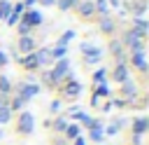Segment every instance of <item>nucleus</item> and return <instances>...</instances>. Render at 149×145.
Returning a JSON list of instances; mask_svg holds the SVG:
<instances>
[{"label": "nucleus", "instance_id": "obj_19", "mask_svg": "<svg viewBox=\"0 0 149 145\" xmlns=\"http://www.w3.org/2000/svg\"><path fill=\"white\" fill-rule=\"evenodd\" d=\"M123 96H130V98H133V96H135V84H128V82H126V84H123Z\"/></svg>", "mask_w": 149, "mask_h": 145}, {"label": "nucleus", "instance_id": "obj_10", "mask_svg": "<svg viewBox=\"0 0 149 145\" xmlns=\"http://www.w3.org/2000/svg\"><path fill=\"white\" fill-rule=\"evenodd\" d=\"M21 63H23L28 70H33V68H37V65H40V63H37V58H35V54H28L26 58H21Z\"/></svg>", "mask_w": 149, "mask_h": 145}, {"label": "nucleus", "instance_id": "obj_26", "mask_svg": "<svg viewBox=\"0 0 149 145\" xmlns=\"http://www.w3.org/2000/svg\"><path fill=\"white\" fill-rule=\"evenodd\" d=\"M28 30H30V26L21 21V23H19V33H21V35H28Z\"/></svg>", "mask_w": 149, "mask_h": 145}, {"label": "nucleus", "instance_id": "obj_17", "mask_svg": "<svg viewBox=\"0 0 149 145\" xmlns=\"http://www.w3.org/2000/svg\"><path fill=\"white\" fill-rule=\"evenodd\" d=\"M63 56H65V47H56V49H51V58H58V61H61Z\"/></svg>", "mask_w": 149, "mask_h": 145}, {"label": "nucleus", "instance_id": "obj_27", "mask_svg": "<svg viewBox=\"0 0 149 145\" xmlns=\"http://www.w3.org/2000/svg\"><path fill=\"white\" fill-rule=\"evenodd\" d=\"M105 75H107L105 70H98V72H95L93 77H95V82H100V84H102V82H105Z\"/></svg>", "mask_w": 149, "mask_h": 145}, {"label": "nucleus", "instance_id": "obj_24", "mask_svg": "<svg viewBox=\"0 0 149 145\" xmlns=\"http://www.w3.org/2000/svg\"><path fill=\"white\" fill-rule=\"evenodd\" d=\"M0 91H2V94L9 91V80H7V77H0Z\"/></svg>", "mask_w": 149, "mask_h": 145}, {"label": "nucleus", "instance_id": "obj_23", "mask_svg": "<svg viewBox=\"0 0 149 145\" xmlns=\"http://www.w3.org/2000/svg\"><path fill=\"white\" fill-rule=\"evenodd\" d=\"M102 30H105V33H112V30H114V23H112L109 19H102Z\"/></svg>", "mask_w": 149, "mask_h": 145}, {"label": "nucleus", "instance_id": "obj_29", "mask_svg": "<svg viewBox=\"0 0 149 145\" xmlns=\"http://www.w3.org/2000/svg\"><path fill=\"white\" fill-rule=\"evenodd\" d=\"M54 126H56V131H65V126H68V124H65L63 119H56V124H54Z\"/></svg>", "mask_w": 149, "mask_h": 145}, {"label": "nucleus", "instance_id": "obj_22", "mask_svg": "<svg viewBox=\"0 0 149 145\" xmlns=\"http://www.w3.org/2000/svg\"><path fill=\"white\" fill-rule=\"evenodd\" d=\"M72 5H77V0H58V7L61 9H70Z\"/></svg>", "mask_w": 149, "mask_h": 145}, {"label": "nucleus", "instance_id": "obj_6", "mask_svg": "<svg viewBox=\"0 0 149 145\" xmlns=\"http://www.w3.org/2000/svg\"><path fill=\"white\" fill-rule=\"evenodd\" d=\"M33 47H35V40L33 37H28V35H23L21 40H19V51H33Z\"/></svg>", "mask_w": 149, "mask_h": 145}, {"label": "nucleus", "instance_id": "obj_9", "mask_svg": "<svg viewBox=\"0 0 149 145\" xmlns=\"http://www.w3.org/2000/svg\"><path fill=\"white\" fill-rule=\"evenodd\" d=\"M88 126H91V140H95V143H98V140L102 138V131H100V124H98V122H91Z\"/></svg>", "mask_w": 149, "mask_h": 145}, {"label": "nucleus", "instance_id": "obj_7", "mask_svg": "<svg viewBox=\"0 0 149 145\" xmlns=\"http://www.w3.org/2000/svg\"><path fill=\"white\" fill-rule=\"evenodd\" d=\"M35 58H37L40 65H44V63L51 61V51H49V49H40V51H35Z\"/></svg>", "mask_w": 149, "mask_h": 145}, {"label": "nucleus", "instance_id": "obj_14", "mask_svg": "<svg viewBox=\"0 0 149 145\" xmlns=\"http://www.w3.org/2000/svg\"><path fill=\"white\" fill-rule=\"evenodd\" d=\"M93 9H95L93 2H84V5L79 7V14H81V16H88V14H93Z\"/></svg>", "mask_w": 149, "mask_h": 145}, {"label": "nucleus", "instance_id": "obj_12", "mask_svg": "<svg viewBox=\"0 0 149 145\" xmlns=\"http://www.w3.org/2000/svg\"><path fill=\"white\" fill-rule=\"evenodd\" d=\"M79 91H81V84H79V82H70V84L65 87V94H68V96H77Z\"/></svg>", "mask_w": 149, "mask_h": 145}, {"label": "nucleus", "instance_id": "obj_8", "mask_svg": "<svg viewBox=\"0 0 149 145\" xmlns=\"http://www.w3.org/2000/svg\"><path fill=\"white\" fill-rule=\"evenodd\" d=\"M116 82H126V77H128V70H126V65L123 63H119L116 65V70H114V75H112Z\"/></svg>", "mask_w": 149, "mask_h": 145}, {"label": "nucleus", "instance_id": "obj_28", "mask_svg": "<svg viewBox=\"0 0 149 145\" xmlns=\"http://www.w3.org/2000/svg\"><path fill=\"white\" fill-rule=\"evenodd\" d=\"M98 96H107V87H105V84H100V87L95 89V98H98Z\"/></svg>", "mask_w": 149, "mask_h": 145}, {"label": "nucleus", "instance_id": "obj_15", "mask_svg": "<svg viewBox=\"0 0 149 145\" xmlns=\"http://www.w3.org/2000/svg\"><path fill=\"white\" fill-rule=\"evenodd\" d=\"M9 12H12V5L9 2H0V19H7Z\"/></svg>", "mask_w": 149, "mask_h": 145}, {"label": "nucleus", "instance_id": "obj_31", "mask_svg": "<svg viewBox=\"0 0 149 145\" xmlns=\"http://www.w3.org/2000/svg\"><path fill=\"white\" fill-rule=\"evenodd\" d=\"M74 145H84V140L81 138H74Z\"/></svg>", "mask_w": 149, "mask_h": 145}, {"label": "nucleus", "instance_id": "obj_16", "mask_svg": "<svg viewBox=\"0 0 149 145\" xmlns=\"http://www.w3.org/2000/svg\"><path fill=\"white\" fill-rule=\"evenodd\" d=\"M9 112H12L9 108H5V105L0 108V124H7L9 122Z\"/></svg>", "mask_w": 149, "mask_h": 145}, {"label": "nucleus", "instance_id": "obj_13", "mask_svg": "<svg viewBox=\"0 0 149 145\" xmlns=\"http://www.w3.org/2000/svg\"><path fill=\"white\" fill-rule=\"evenodd\" d=\"M65 136H68V138H79V126H77V124L65 126Z\"/></svg>", "mask_w": 149, "mask_h": 145}, {"label": "nucleus", "instance_id": "obj_30", "mask_svg": "<svg viewBox=\"0 0 149 145\" xmlns=\"http://www.w3.org/2000/svg\"><path fill=\"white\" fill-rule=\"evenodd\" d=\"M5 63H7V56H5L2 51H0V65H5Z\"/></svg>", "mask_w": 149, "mask_h": 145}, {"label": "nucleus", "instance_id": "obj_25", "mask_svg": "<svg viewBox=\"0 0 149 145\" xmlns=\"http://www.w3.org/2000/svg\"><path fill=\"white\" fill-rule=\"evenodd\" d=\"M23 103H26V101H23V98H21V96H16V98H14V103H12V108H9V110H19V108H21V105H23Z\"/></svg>", "mask_w": 149, "mask_h": 145}, {"label": "nucleus", "instance_id": "obj_32", "mask_svg": "<svg viewBox=\"0 0 149 145\" xmlns=\"http://www.w3.org/2000/svg\"><path fill=\"white\" fill-rule=\"evenodd\" d=\"M42 5H54V0H42Z\"/></svg>", "mask_w": 149, "mask_h": 145}, {"label": "nucleus", "instance_id": "obj_5", "mask_svg": "<svg viewBox=\"0 0 149 145\" xmlns=\"http://www.w3.org/2000/svg\"><path fill=\"white\" fill-rule=\"evenodd\" d=\"M23 23H28V26H40V23H42V14H40V12H28V14L23 16Z\"/></svg>", "mask_w": 149, "mask_h": 145}, {"label": "nucleus", "instance_id": "obj_20", "mask_svg": "<svg viewBox=\"0 0 149 145\" xmlns=\"http://www.w3.org/2000/svg\"><path fill=\"white\" fill-rule=\"evenodd\" d=\"M121 124H123V122H116V124H109L105 133H107V136H114V133H119V126H121Z\"/></svg>", "mask_w": 149, "mask_h": 145}, {"label": "nucleus", "instance_id": "obj_18", "mask_svg": "<svg viewBox=\"0 0 149 145\" xmlns=\"http://www.w3.org/2000/svg\"><path fill=\"white\" fill-rule=\"evenodd\" d=\"M72 37H74V33H72V30H68V33H65V35L61 37V42H58V47H65V44H68V42H70Z\"/></svg>", "mask_w": 149, "mask_h": 145}, {"label": "nucleus", "instance_id": "obj_2", "mask_svg": "<svg viewBox=\"0 0 149 145\" xmlns=\"http://www.w3.org/2000/svg\"><path fill=\"white\" fill-rule=\"evenodd\" d=\"M68 68H70V63H68L65 58H61V61L56 63V68L49 72V80H51V84H54V82H58V80H61L65 72H68Z\"/></svg>", "mask_w": 149, "mask_h": 145}, {"label": "nucleus", "instance_id": "obj_33", "mask_svg": "<svg viewBox=\"0 0 149 145\" xmlns=\"http://www.w3.org/2000/svg\"><path fill=\"white\" fill-rule=\"evenodd\" d=\"M0 138H2V131H0Z\"/></svg>", "mask_w": 149, "mask_h": 145}, {"label": "nucleus", "instance_id": "obj_4", "mask_svg": "<svg viewBox=\"0 0 149 145\" xmlns=\"http://www.w3.org/2000/svg\"><path fill=\"white\" fill-rule=\"evenodd\" d=\"M35 94H40V87H37V84H23V87H21V98H23V101L33 98Z\"/></svg>", "mask_w": 149, "mask_h": 145}, {"label": "nucleus", "instance_id": "obj_21", "mask_svg": "<svg viewBox=\"0 0 149 145\" xmlns=\"http://www.w3.org/2000/svg\"><path fill=\"white\" fill-rule=\"evenodd\" d=\"M95 9H98L100 14H107V0H98V2H95Z\"/></svg>", "mask_w": 149, "mask_h": 145}, {"label": "nucleus", "instance_id": "obj_11", "mask_svg": "<svg viewBox=\"0 0 149 145\" xmlns=\"http://www.w3.org/2000/svg\"><path fill=\"white\" fill-rule=\"evenodd\" d=\"M133 63H135L140 70H147V63H144V54H142V51H135V56H133Z\"/></svg>", "mask_w": 149, "mask_h": 145}, {"label": "nucleus", "instance_id": "obj_3", "mask_svg": "<svg viewBox=\"0 0 149 145\" xmlns=\"http://www.w3.org/2000/svg\"><path fill=\"white\" fill-rule=\"evenodd\" d=\"M147 129H149V119H147V117H137V119L133 122V133H135V136H142Z\"/></svg>", "mask_w": 149, "mask_h": 145}, {"label": "nucleus", "instance_id": "obj_1", "mask_svg": "<svg viewBox=\"0 0 149 145\" xmlns=\"http://www.w3.org/2000/svg\"><path fill=\"white\" fill-rule=\"evenodd\" d=\"M33 124H35L33 122V115L30 112H21L19 115V124H16V131L28 136V133H33Z\"/></svg>", "mask_w": 149, "mask_h": 145}]
</instances>
